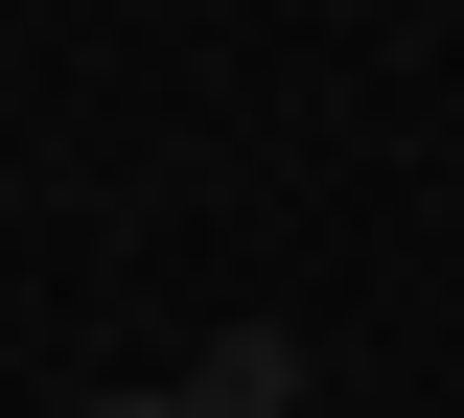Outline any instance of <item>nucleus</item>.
I'll use <instances>...</instances> for the list:
<instances>
[{
	"label": "nucleus",
	"instance_id": "obj_1",
	"mask_svg": "<svg viewBox=\"0 0 464 418\" xmlns=\"http://www.w3.org/2000/svg\"><path fill=\"white\" fill-rule=\"evenodd\" d=\"M302 395V349H279V326H232V349H209V395H186V418H279Z\"/></svg>",
	"mask_w": 464,
	"mask_h": 418
},
{
	"label": "nucleus",
	"instance_id": "obj_2",
	"mask_svg": "<svg viewBox=\"0 0 464 418\" xmlns=\"http://www.w3.org/2000/svg\"><path fill=\"white\" fill-rule=\"evenodd\" d=\"M93 418H186V395H93Z\"/></svg>",
	"mask_w": 464,
	"mask_h": 418
}]
</instances>
